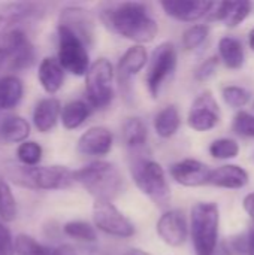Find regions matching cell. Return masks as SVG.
<instances>
[{
    "mask_svg": "<svg viewBox=\"0 0 254 255\" xmlns=\"http://www.w3.org/2000/svg\"><path fill=\"white\" fill-rule=\"evenodd\" d=\"M0 255H15V241L3 221H0Z\"/></svg>",
    "mask_w": 254,
    "mask_h": 255,
    "instance_id": "38",
    "label": "cell"
},
{
    "mask_svg": "<svg viewBox=\"0 0 254 255\" xmlns=\"http://www.w3.org/2000/svg\"><path fill=\"white\" fill-rule=\"evenodd\" d=\"M36 12L33 3H7L0 4V36L13 30L12 27Z\"/></svg>",
    "mask_w": 254,
    "mask_h": 255,
    "instance_id": "21",
    "label": "cell"
},
{
    "mask_svg": "<svg viewBox=\"0 0 254 255\" xmlns=\"http://www.w3.org/2000/svg\"><path fill=\"white\" fill-rule=\"evenodd\" d=\"M244 209L250 215V218L254 221V193H250L244 199Z\"/></svg>",
    "mask_w": 254,
    "mask_h": 255,
    "instance_id": "39",
    "label": "cell"
},
{
    "mask_svg": "<svg viewBox=\"0 0 254 255\" xmlns=\"http://www.w3.org/2000/svg\"><path fill=\"white\" fill-rule=\"evenodd\" d=\"M112 79L114 67L109 60L99 58L90 66L85 75V93L90 106L102 109L111 103L114 97Z\"/></svg>",
    "mask_w": 254,
    "mask_h": 255,
    "instance_id": "7",
    "label": "cell"
},
{
    "mask_svg": "<svg viewBox=\"0 0 254 255\" xmlns=\"http://www.w3.org/2000/svg\"><path fill=\"white\" fill-rule=\"evenodd\" d=\"M246 250H247L249 255H254V229L250 232V235H249V238H247Z\"/></svg>",
    "mask_w": 254,
    "mask_h": 255,
    "instance_id": "40",
    "label": "cell"
},
{
    "mask_svg": "<svg viewBox=\"0 0 254 255\" xmlns=\"http://www.w3.org/2000/svg\"><path fill=\"white\" fill-rule=\"evenodd\" d=\"M73 179L96 200L112 202L123 190V176L108 161H93L73 172Z\"/></svg>",
    "mask_w": 254,
    "mask_h": 255,
    "instance_id": "2",
    "label": "cell"
},
{
    "mask_svg": "<svg viewBox=\"0 0 254 255\" xmlns=\"http://www.w3.org/2000/svg\"><path fill=\"white\" fill-rule=\"evenodd\" d=\"M90 114H91V108L88 103L82 100H72L61 109V115H60L61 124L67 130H75L85 123Z\"/></svg>",
    "mask_w": 254,
    "mask_h": 255,
    "instance_id": "25",
    "label": "cell"
},
{
    "mask_svg": "<svg viewBox=\"0 0 254 255\" xmlns=\"http://www.w3.org/2000/svg\"><path fill=\"white\" fill-rule=\"evenodd\" d=\"M64 235H67L72 239L81 241V242H94L97 239L96 230L85 221H70L66 223L63 227Z\"/></svg>",
    "mask_w": 254,
    "mask_h": 255,
    "instance_id": "31",
    "label": "cell"
},
{
    "mask_svg": "<svg viewBox=\"0 0 254 255\" xmlns=\"http://www.w3.org/2000/svg\"><path fill=\"white\" fill-rule=\"evenodd\" d=\"M208 33H210V28L208 25H204V24L189 27L183 34V46L189 51L198 48L199 45L205 42V39L208 37Z\"/></svg>",
    "mask_w": 254,
    "mask_h": 255,
    "instance_id": "34",
    "label": "cell"
},
{
    "mask_svg": "<svg viewBox=\"0 0 254 255\" xmlns=\"http://www.w3.org/2000/svg\"><path fill=\"white\" fill-rule=\"evenodd\" d=\"M249 43H250V48L254 51V28L250 31V34H249Z\"/></svg>",
    "mask_w": 254,
    "mask_h": 255,
    "instance_id": "43",
    "label": "cell"
},
{
    "mask_svg": "<svg viewBox=\"0 0 254 255\" xmlns=\"http://www.w3.org/2000/svg\"><path fill=\"white\" fill-rule=\"evenodd\" d=\"M10 179L24 188L37 191H52L69 188L75 179L73 172L64 166H18L9 172Z\"/></svg>",
    "mask_w": 254,
    "mask_h": 255,
    "instance_id": "3",
    "label": "cell"
},
{
    "mask_svg": "<svg viewBox=\"0 0 254 255\" xmlns=\"http://www.w3.org/2000/svg\"><path fill=\"white\" fill-rule=\"evenodd\" d=\"M252 12L250 1H213L208 19L222 21L228 27H237Z\"/></svg>",
    "mask_w": 254,
    "mask_h": 255,
    "instance_id": "15",
    "label": "cell"
},
{
    "mask_svg": "<svg viewBox=\"0 0 254 255\" xmlns=\"http://www.w3.org/2000/svg\"><path fill=\"white\" fill-rule=\"evenodd\" d=\"M55 250H51L39 244L28 235H19L15 239V255H54Z\"/></svg>",
    "mask_w": 254,
    "mask_h": 255,
    "instance_id": "30",
    "label": "cell"
},
{
    "mask_svg": "<svg viewBox=\"0 0 254 255\" xmlns=\"http://www.w3.org/2000/svg\"><path fill=\"white\" fill-rule=\"evenodd\" d=\"M30 134V124L18 115L6 117L0 124V137L6 143H24Z\"/></svg>",
    "mask_w": 254,
    "mask_h": 255,
    "instance_id": "22",
    "label": "cell"
},
{
    "mask_svg": "<svg viewBox=\"0 0 254 255\" xmlns=\"http://www.w3.org/2000/svg\"><path fill=\"white\" fill-rule=\"evenodd\" d=\"M180 123H181V120H180L178 109L175 106H166L156 115L154 130L160 137L168 139L178 131Z\"/></svg>",
    "mask_w": 254,
    "mask_h": 255,
    "instance_id": "27",
    "label": "cell"
},
{
    "mask_svg": "<svg viewBox=\"0 0 254 255\" xmlns=\"http://www.w3.org/2000/svg\"><path fill=\"white\" fill-rule=\"evenodd\" d=\"M175 67H177V49L174 43L171 42L160 43L153 51L148 73H147V87L153 99L159 97L163 84L174 73Z\"/></svg>",
    "mask_w": 254,
    "mask_h": 255,
    "instance_id": "8",
    "label": "cell"
},
{
    "mask_svg": "<svg viewBox=\"0 0 254 255\" xmlns=\"http://www.w3.org/2000/svg\"><path fill=\"white\" fill-rule=\"evenodd\" d=\"M112 133L106 127H91L78 140V151L84 155L103 157L112 148Z\"/></svg>",
    "mask_w": 254,
    "mask_h": 255,
    "instance_id": "16",
    "label": "cell"
},
{
    "mask_svg": "<svg viewBox=\"0 0 254 255\" xmlns=\"http://www.w3.org/2000/svg\"><path fill=\"white\" fill-rule=\"evenodd\" d=\"M16 200L7 184V181L0 175V221L10 223L16 218Z\"/></svg>",
    "mask_w": 254,
    "mask_h": 255,
    "instance_id": "29",
    "label": "cell"
},
{
    "mask_svg": "<svg viewBox=\"0 0 254 255\" xmlns=\"http://www.w3.org/2000/svg\"><path fill=\"white\" fill-rule=\"evenodd\" d=\"M57 36H58L57 60L61 64V67L76 76L87 75L90 69L87 45L64 25L57 27Z\"/></svg>",
    "mask_w": 254,
    "mask_h": 255,
    "instance_id": "6",
    "label": "cell"
},
{
    "mask_svg": "<svg viewBox=\"0 0 254 255\" xmlns=\"http://www.w3.org/2000/svg\"><path fill=\"white\" fill-rule=\"evenodd\" d=\"M24 94V85L16 76L0 78V111H7L15 108Z\"/></svg>",
    "mask_w": 254,
    "mask_h": 255,
    "instance_id": "24",
    "label": "cell"
},
{
    "mask_svg": "<svg viewBox=\"0 0 254 255\" xmlns=\"http://www.w3.org/2000/svg\"><path fill=\"white\" fill-rule=\"evenodd\" d=\"M58 25L67 27L70 31H73L87 46L91 45L93 36H94V22L88 10L78 7V6H69L64 7L60 13Z\"/></svg>",
    "mask_w": 254,
    "mask_h": 255,
    "instance_id": "13",
    "label": "cell"
},
{
    "mask_svg": "<svg viewBox=\"0 0 254 255\" xmlns=\"http://www.w3.org/2000/svg\"><path fill=\"white\" fill-rule=\"evenodd\" d=\"M210 184L219 188L240 190L249 184V173L237 164H226L211 172Z\"/></svg>",
    "mask_w": 254,
    "mask_h": 255,
    "instance_id": "19",
    "label": "cell"
},
{
    "mask_svg": "<svg viewBox=\"0 0 254 255\" xmlns=\"http://www.w3.org/2000/svg\"><path fill=\"white\" fill-rule=\"evenodd\" d=\"M100 19L111 31L136 43L151 42L159 31L147 6L138 1L108 4L100 10Z\"/></svg>",
    "mask_w": 254,
    "mask_h": 255,
    "instance_id": "1",
    "label": "cell"
},
{
    "mask_svg": "<svg viewBox=\"0 0 254 255\" xmlns=\"http://www.w3.org/2000/svg\"><path fill=\"white\" fill-rule=\"evenodd\" d=\"M54 255H73V254H72V251H69V250H55Z\"/></svg>",
    "mask_w": 254,
    "mask_h": 255,
    "instance_id": "42",
    "label": "cell"
},
{
    "mask_svg": "<svg viewBox=\"0 0 254 255\" xmlns=\"http://www.w3.org/2000/svg\"><path fill=\"white\" fill-rule=\"evenodd\" d=\"M123 255H151V254H148V253H145V251H142V250H129L127 253H124Z\"/></svg>",
    "mask_w": 254,
    "mask_h": 255,
    "instance_id": "41",
    "label": "cell"
},
{
    "mask_svg": "<svg viewBox=\"0 0 254 255\" xmlns=\"http://www.w3.org/2000/svg\"><path fill=\"white\" fill-rule=\"evenodd\" d=\"M234 131L244 137H254V117L247 112H240L234 120Z\"/></svg>",
    "mask_w": 254,
    "mask_h": 255,
    "instance_id": "36",
    "label": "cell"
},
{
    "mask_svg": "<svg viewBox=\"0 0 254 255\" xmlns=\"http://www.w3.org/2000/svg\"><path fill=\"white\" fill-rule=\"evenodd\" d=\"M156 230L160 239L169 247H181L189 235L187 223L183 212L175 209L165 212L159 218Z\"/></svg>",
    "mask_w": 254,
    "mask_h": 255,
    "instance_id": "11",
    "label": "cell"
},
{
    "mask_svg": "<svg viewBox=\"0 0 254 255\" xmlns=\"http://www.w3.org/2000/svg\"><path fill=\"white\" fill-rule=\"evenodd\" d=\"M211 169L193 158H186L183 161H178L171 166L169 173L172 179H175L178 184L184 187H201L205 184H210Z\"/></svg>",
    "mask_w": 254,
    "mask_h": 255,
    "instance_id": "12",
    "label": "cell"
},
{
    "mask_svg": "<svg viewBox=\"0 0 254 255\" xmlns=\"http://www.w3.org/2000/svg\"><path fill=\"white\" fill-rule=\"evenodd\" d=\"M222 96H223L225 103L231 108H243L250 102V93L237 85L225 87Z\"/></svg>",
    "mask_w": 254,
    "mask_h": 255,
    "instance_id": "35",
    "label": "cell"
},
{
    "mask_svg": "<svg viewBox=\"0 0 254 255\" xmlns=\"http://www.w3.org/2000/svg\"><path fill=\"white\" fill-rule=\"evenodd\" d=\"M163 10L178 19V21H186V22H193L198 21L204 16L208 15L213 1H202V0H165L160 3Z\"/></svg>",
    "mask_w": 254,
    "mask_h": 255,
    "instance_id": "14",
    "label": "cell"
},
{
    "mask_svg": "<svg viewBox=\"0 0 254 255\" xmlns=\"http://www.w3.org/2000/svg\"><path fill=\"white\" fill-rule=\"evenodd\" d=\"M148 54L142 45H135L129 48L118 63V79L123 87H129L130 78L135 76L147 64Z\"/></svg>",
    "mask_w": 254,
    "mask_h": 255,
    "instance_id": "17",
    "label": "cell"
},
{
    "mask_svg": "<svg viewBox=\"0 0 254 255\" xmlns=\"http://www.w3.org/2000/svg\"><path fill=\"white\" fill-rule=\"evenodd\" d=\"M123 139L132 155L142 154L147 145V127L139 118H129L123 126Z\"/></svg>",
    "mask_w": 254,
    "mask_h": 255,
    "instance_id": "23",
    "label": "cell"
},
{
    "mask_svg": "<svg viewBox=\"0 0 254 255\" xmlns=\"http://www.w3.org/2000/svg\"><path fill=\"white\" fill-rule=\"evenodd\" d=\"M220 58L229 69H240L244 64V46L243 43L231 36H225L219 42Z\"/></svg>",
    "mask_w": 254,
    "mask_h": 255,
    "instance_id": "26",
    "label": "cell"
},
{
    "mask_svg": "<svg viewBox=\"0 0 254 255\" xmlns=\"http://www.w3.org/2000/svg\"><path fill=\"white\" fill-rule=\"evenodd\" d=\"M16 158L22 166H37L42 158V148L37 142H24L16 149Z\"/></svg>",
    "mask_w": 254,
    "mask_h": 255,
    "instance_id": "32",
    "label": "cell"
},
{
    "mask_svg": "<svg viewBox=\"0 0 254 255\" xmlns=\"http://www.w3.org/2000/svg\"><path fill=\"white\" fill-rule=\"evenodd\" d=\"M93 220L99 230L115 238H130L135 235L133 224L108 200H96L93 205Z\"/></svg>",
    "mask_w": 254,
    "mask_h": 255,
    "instance_id": "9",
    "label": "cell"
},
{
    "mask_svg": "<svg viewBox=\"0 0 254 255\" xmlns=\"http://www.w3.org/2000/svg\"><path fill=\"white\" fill-rule=\"evenodd\" d=\"M220 212L216 203H198L192 209V239L196 255H214L219 239Z\"/></svg>",
    "mask_w": 254,
    "mask_h": 255,
    "instance_id": "5",
    "label": "cell"
},
{
    "mask_svg": "<svg viewBox=\"0 0 254 255\" xmlns=\"http://www.w3.org/2000/svg\"><path fill=\"white\" fill-rule=\"evenodd\" d=\"M220 120V111L216 99L211 93L201 94L192 105L187 123L196 131H208L217 126Z\"/></svg>",
    "mask_w": 254,
    "mask_h": 255,
    "instance_id": "10",
    "label": "cell"
},
{
    "mask_svg": "<svg viewBox=\"0 0 254 255\" xmlns=\"http://www.w3.org/2000/svg\"><path fill=\"white\" fill-rule=\"evenodd\" d=\"M130 173L138 188L147 194L157 206H168L171 200V191L165 170L159 163L142 157V154H138L133 157L130 164Z\"/></svg>",
    "mask_w": 254,
    "mask_h": 255,
    "instance_id": "4",
    "label": "cell"
},
{
    "mask_svg": "<svg viewBox=\"0 0 254 255\" xmlns=\"http://www.w3.org/2000/svg\"><path fill=\"white\" fill-rule=\"evenodd\" d=\"M217 66H219V58H217V57H210V58H207V60L198 67V70L195 72V78H196L199 82L208 81V79L216 73Z\"/></svg>",
    "mask_w": 254,
    "mask_h": 255,
    "instance_id": "37",
    "label": "cell"
},
{
    "mask_svg": "<svg viewBox=\"0 0 254 255\" xmlns=\"http://www.w3.org/2000/svg\"><path fill=\"white\" fill-rule=\"evenodd\" d=\"M240 152V145L232 139H217L210 146V154L217 160L235 158Z\"/></svg>",
    "mask_w": 254,
    "mask_h": 255,
    "instance_id": "33",
    "label": "cell"
},
{
    "mask_svg": "<svg viewBox=\"0 0 254 255\" xmlns=\"http://www.w3.org/2000/svg\"><path fill=\"white\" fill-rule=\"evenodd\" d=\"M61 105L57 99L54 97H48V99H42L33 111V124L36 127L37 131L40 133H48L51 131L60 115H61Z\"/></svg>",
    "mask_w": 254,
    "mask_h": 255,
    "instance_id": "18",
    "label": "cell"
},
{
    "mask_svg": "<svg viewBox=\"0 0 254 255\" xmlns=\"http://www.w3.org/2000/svg\"><path fill=\"white\" fill-rule=\"evenodd\" d=\"M28 43L27 36L24 34V31L21 30H10L4 34L0 36V69L3 67V64L9 60L13 58V55L24 46Z\"/></svg>",
    "mask_w": 254,
    "mask_h": 255,
    "instance_id": "28",
    "label": "cell"
},
{
    "mask_svg": "<svg viewBox=\"0 0 254 255\" xmlns=\"http://www.w3.org/2000/svg\"><path fill=\"white\" fill-rule=\"evenodd\" d=\"M37 78L42 88L48 94H55L64 82V69L54 57H45L39 63Z\"/></svg>",
    "mask_w": 254,
    "mask_h": 255,
    "instance_id": "20",
    "label": "cell"
}]
</instances>
